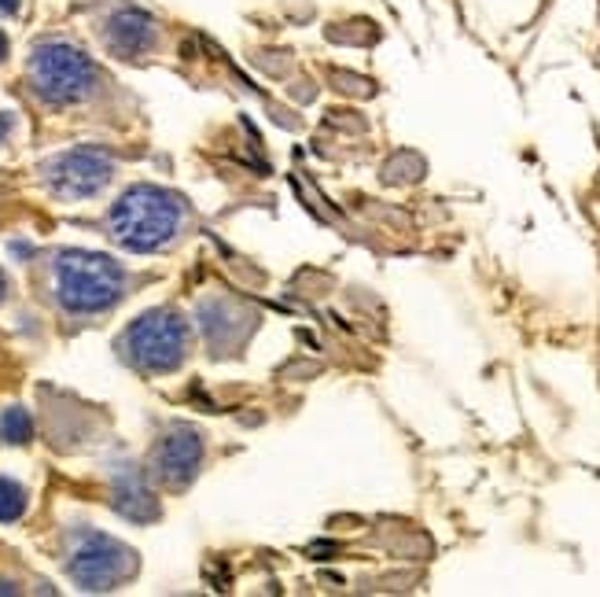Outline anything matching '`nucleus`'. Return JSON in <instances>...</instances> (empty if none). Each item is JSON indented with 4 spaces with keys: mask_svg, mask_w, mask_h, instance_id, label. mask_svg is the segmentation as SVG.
I'll list each match as a JSON object with an SVG mask.
<instances>
[{
    "mask_svg": "<svg viewBox=\"0 0 600 597\" xmlns=\"http://www.w3.org/2000/svg\"><path fill=\"white\" fill-rule=\"evenodd\" d=\"M181 222H185L181 196L166 192L159 185L125 188L108 214L111 240L125 251H136V255L166 247L177 236Z\"/></svg>",
    "mask_w": 600,
    "mask_h": 597,
    "instance_id": "nucleus-1",
    "label": "nucleus"
},
{
    "mask_svg": "<svg viewBox=\"0 0 600 597\" xmlns=\"http://www.w3.org/2000/svg\"><path fill=\"white\" fill-rule=\"evenodd\" d=\"M125 269L97 251H59L56 299L70 313H100L122 299Z\"/></svg>",
    "mask_w": 600,
    "mask_h": 597,
    "instance_id": "nucleus-2",
    "label": "nucleus"
},
{
    "mask_svg": "<svg viewBox=\"0 0 600 597\" xmlns=\"http://www.w3.org/2000/svg\"><path fill=\"white\" fill-rule=\"evenodd\" d=\"M30 86L45 103L63 108V103H78L89 97L92 86H97V67L81 48L48 41V45H37L34 56H30Z\"/></svg>",
    "mask_w": 600,
    "mask_h": 597,
    "instance_id": "nucleus-3",
    "label": "nucleus"
},
{
    "mask_svg": "<svg viewBox=\"0 0 600 597\" xmlns=\"http://www.w3.org/2000/svg\"><path fill=\"white\" fill-rule=\"evenodd\" d=\"M122 351L141 373H170L188 354V324L174 310H147L125 329Z\"/></svg>",
    "mask_w": 600,
    "mask_h": 597,
    "instance_id": "nucleus-4",
    "label": "nucleus"
},
{
    "mask_svg": "<svg viewBox=\"0 0 600 597\" xmlns=\"http://www.w3.org/2000/svg\"><path fill=\"white\" fill-rule=\"evenodd\" d=\"M136 572V553L122 546L119 539L100 535V531H81L70 550L67 575L81 590H114Z\"/></svg>",
    "mask_w": 600,
    "mask_h": 597,
    "instance_id": "nucleus-5",
    "label": "nucleus"
},
{
    "mask_svg": "<svg viewBox=\"0 0 600 597\" xmlns=\"http://www.w3.org/2000/svg\"><path fill=\"white\" fill-rule=\"evenodd\" d=\"M45 174V185L63 199H86L97 196L103 185L111 181L114 174V159L100 148H74L63 152L56 159H48L41 166Z\"/></svg>",
    "mask_w": 600,
    "mask_h": 597,
    "instance_id": "nucleus-6",
    "label": "nucleus"
},
{
    "mask_svg": "<svg viewBox=\"0 0 600 597\" xmlns=\"http://www.w3.org/2000/svg\"><path fill=\"white\" fill-rule=\"evenodd\" d=\"M203 461V439L196 428L177 424L163 435V443L155 446V473L166 487H188L199 473Z\"/></svg>",
    "mask_w": 600,
    "mask_h": 597,
    "instance_id": "nucleus-7",
    "label": "nucleus"
},
{
    "mask_svg": "<svg viewBox=\"0 0 600 597\" xmlns=\"http://www.w3.org/2000/svg\"><path fill=\"white\" fill-rule=\"evenodd\" d=\"M108 45L122 59L144 56L155 45V19L147 12H136V8H122L108 19Z\"/></svg>",
    "mask_w": 600,
    "mask_h": 597,
    "instance_id": "nucleus-8",
    "label": "nucleus"
},
{
    "mask_svg": "<svg viewBox=\"0 0 600 597\" xmlns=\"http://www.w3.org/2000/svg\"><path fill=\"white\" fill-rule=\"evenodd\" d=\"M114 509L122 512L125 520H136V523H152L159 520V498L147 490L144 476L136 473H119L114 476Z\"/></svg>",
    "mask_w": 600,
    "mask_h": 597,
    "instance_id": "nucleus-9",
    "label": "nucleus"
},
{
    "mask_svg": "<svg viewBox=\"0 0 600 597\" xmlns=\"http://www.w3.org/2000/svg\"><path fill=\"white\" fill-rule=\"evenodd\" d=\"M0 439L12 446H23L34 439V421H30V413L23 406H8V410L0 413Z\"/></svg>",
    "mask_w": 600,
    "mask_h": 597,
    "instance_id": "nucleus-10",
    "label": "nucleus"
},
{
    "mask_svg": "<svg viewBox=\"0 0 600 597\" xmlns=\"http://www.w3.org/2000/svg\"><path fill=\"white\" fill-rule=\"evenodd\" d=\"M26 512V487L0 476V523H12Z\"/></svg>",
    "mask_w": 600,
    "mask_h": 597,
    "instance_id": "nucleus-11",
    "label": "nucleus"
},
{
    "mask_svg": "<svg viewBox=\"0 0 600 597\" xmlns=\"http://www.w3.org/2000/svg\"><path fill=\"white\" fill-rule=\"evenodd\" d=\"M8 133H12V114H4V111H0V144H4Z\"/></svg>",
    "mask_w": 600,
    "mask_h": 597,
    "instance_id": "nucleus-12",
    "label": "nucleus"
},
{
    "mask_svg": "<svg viewBox=\"0 0 600 597\" xmlns=\"http://www.w3.org/2000/svg\"><path fill=\"white\" fill-rule=\"evenodd\" d=\"M19 12V0H0V15H15Z\"/></svg>",
    "mask_w": 600,
    "mask_h": 597,
    "instance_id": "nucleus-13",
    "label": "nucleus"
},
{
    "mask_svg": "<svg viewBox=\"0 0 600 597\" xmlns=\"http://www.w3.org/2000/svg\"><path fill=\"white\" fill-rule=\"evenodd\" d=\"M8 296V277H4V269H0V302H4Z\"/></svg>",
    "mask_w": 600,
    "mask_h": 597,
    "instance_id": "nucleus-14",
    "label": "nucleus"
},
{
    "mask_svg": "<svg viewBox=\"0 0 600 597\" xmlns=\"http://www.w3.org/2000/svg\"><path fill=\"white\" fill-rule=\"evenodd\" d=\"M4 56H8V37L0 34V59H4Z\"/></svg>",
    "mask_w": 600,
    "mask_h": 597,
    "instance_id": "nucleus-15",
    "label": "nucleus"
}]
</instances>
